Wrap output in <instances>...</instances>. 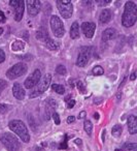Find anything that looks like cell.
<instances>
[{"instance_id":"obj_1","label":"cell","mask_w":137,"mask_h":151,"mask_svg":"<svg viewBox=\"0 0 137 151\" xmlns=\"http://www.w3.org/2000/svg\"><path fill=\"white\" fill-rule=\"evenodd\" d=\"M137 20V6L133 1H128L125 4V11L122 17V24L124 27H131Z\"/></svg>"},{"instance_id":"obj_2","label":"cell","mask_w":137,"mask_h":151,"mask_svg":"<svg viewBox=\"0 0 137 151\" xmlns=\"http://www.w3.org/2000/svg\"><path fill=\"white\" fill-rule=\"evenodd\" d=\"M9 126L17 136H19L21 138V140L23 142L28 143L30 141L29 132H28L25 123L22 120H11V121H9Z\"/></svg>"},{"instance_id":"obj_3","label":"cell","mask_w":137,"mask_h":151,"mask_svg":"<svg viewBox=\"0 0 137 151\" xmlns=\"http://www.w3.org/2000/svg\"><path fill=\"white\" fill-rule=\"evenodd\" d=\"M51 81H52V75L46 73L44 78L39 81V83L36 85L35 88L32 90V92L30 93V97L34 99V97L38 96V95H41L44 92H46V91L48 90L49 86H50Z\"/></svg>"},{"instance_id":"obj_4","label":"cell","mask_w":137,"mask_h":151,"mask_svg":"<svg viewBox=\"0 0 137 151\" xmlns=\"http://www.w3.org/2000/svg\"><path fill=\"white\" fill-rule=\"evenodd\" d=\"M1 142L4 145V147L9 151H19L20 142L16 136L9 132H5L1 137Z\"/></svg>"},{"instance_id":"obj_5","label":"cell","mask_w":137,"mask_h":151,"mask_svg":"<svg viewBox=\"0 0 137 151\" xmlns=\"http://www.w3.org/2000/svg\"><path fill=\"white\" fill-rule=\"evenodd\" d=\"M27 69H28V66L26 63L19 62L14 65V66H11V68L6 71V77L9 80H15V79L19 78L21 76L25 75V73H27Z\"/></svg>"},{"instance_id":"obj_6","label":"cell","mask_w":137,"mask_h":151,"mask_svg":"<svg viewBox=\"0 0 137 151\" xmlns=\"http://www.w3.org/2000/svg\"><path fill=\"white\" fill-rule=\"evenodd\" d=\"M57 7L60 15L65 19H69L73 14V5L69 0H58L56 1Z\"/></svg>"},{"instance_id":"obj_7","label":"cell","mask_w":137,"mask_h":151,"mask_svg":"<svg viewBox=\"0 0 137 151\" xmlns=\"http://www.w3.org/2000/svg\"><path fill=\"white\" fill-rule=\"evenodd\" d=\"M51 24V29H52L53 33L56 37H62L65 33L64 25H63V22L61 21V19L57 16H52L50 20Z\"/></svg>"},{"instance_id":"obj_8","label":"cell","mask_w":137,"mask_h":151,"mask_svg":"<svg viewBox=\"0 0 137 151\" xmlns=\"http://www.w3.org/2000/svg\"><path fill=\"white\" fill-rule=\"evenodd\" d=\"M9 4L15 12V20L20 22L24 15V1L23 0H11Z\"/></svg>"},{"instance_id":"obj_9","label":"cell","mask_w":137,"mask_h":151,"mask_svg":"<svg viewBox=\"0 0 137 151\" xmlns=\"http://www.w3.org/2000/svg\"><path fill=\"white\" fill-rule=\"evenodd\" d=\"M90 57H91V49L90 47H83L79 51L78 57L76 60V65L78 67H83L89 61Z\"/></svg>"},{"instance_id":"obj_10","label":"cell","mask_w":137,"mask_h":151,"mask_svg":"<svg viewBox=\"0 0 137 151\" xmlns=\"http://www.w3.org/2000/svg\"><path fill=\"white\" fill-rule=\"evenodd\" d=\"M40 78H41V73H40V70L39 69H35V70L25 80L24 85H25V87L27 89H31L32 87H35L36 85L39 83Z\"/></svg>"},{"instance_id":"obj_11","label":"cell","mask_w":137,"mask_h":151,"mask_svg":"<svg viewBox=\"0 0 137 151\" xmlns=\"http://www.w3.org/2000/svg\"><path fill=\"white\" fill-rule=\"evenodd\" d=\"M27 9L30 16H36L41 9V2L37 0H27Z\"/></svg>"},{"instance_id":"obj_12","label":"cell","mask_w":137,"mask_h":151,"mask_svg":"<svg viewBox=\"0 0 137 151\" xmlns=\"http://www.w3.org/2000/svg\"><path fill=\"white\" fill-rule=\"evenodd\" d=\"M96 29V25L93 22H85L81 24V30L87 38H92L94 36Z\"/></svg>"},{"instance_id":"obj_13","label":"cell","mask_w":137,"mask_h":151,"mask_svg":"<svg viewBox=\"0 0 137 151\" xmlns=\"http://www.w3.org/2000/svg\"><path fill=\"white\" fill-rule=\"evenodd\" d=\"M13 93H14V96L17 99H19V101H22V99H24V97H25V90H24V88L22 87V85L18 82L14 84Z\"/></svg>"},{"instance_id":"obj_14","label":"cell","mask_w":137,"mask_h":151,"mask_svg":"<svg viewBox=\"0 0 137 151\" xmlns=\"http://www.w3.org/2000/svg\"><path fill=\"white\" fill-rule=\"evenodd\" d=\"M128 129L131 134H137V116L131 115L128 118Z\"/></svg>"},{"instance_id":"obj_15","label":"cell","mask_w":137,"mask_h":151,"mask_svg":"<svg viewBox=\"0 0 137 151\" xmlns=\"http://www.w3.org/2000/svg\"><path fill=\"white\" fill-rule=\"evenodd\" d=\"M116 35V31L113 28H107L102 32V40L103 42H107V40H113Z\"/></svg>"},{"instance_id":"obj_16","label":"cell","mask_w":137,"mask_h":151,"mask_svg":"<svg viewBox=\"0 0 137 151\" xmlns=\"http://www.w3.org/2000/svg\"><path fill=\"white\" fill-rule=\"evenodd\" d=\"M111 12L109 9H103L100 14V17H99V21L101 22L102 24H106L111 20Z\"/></svg>"},{"instance_id":"obj_17","label":"cell","mask_w":137,"mask_h":151,"mask_svg":"<svg viewBox=\"0 0 137 151\" xmlns=\"http://www.w3.org/2000/svg\"><path fill=\"white\" fill-rule=\"evenodd\" d=\"M36 38L39 40H44V42H46V40H49V38H50V35H49L48 30H46L44 27H40L39 29L37 30V32H36Z\"/></svg>"},{"instance_id":"obj_18","label":"cell","mask_w":137,"mask_h":151,"mask_svg":"<svg viewBox=\"0 0 137 151\" xmlns=\"http://www.w3.org/2000/svg\"><path fill=\"white\" fill-rule=\"evenodd\" d=\"M70 36L72 40H77L79 37V26L77 22H74V23L71 25L70 28Z\"/></svg>"},{"instance_id":"obj_19","label":"cell","mask_w":137,"mask_h":151,"mask_svg":"<svg viewBox=\"0 0 137 151\" xmlns=\"http://www.w3.org/2000/svg\"><path fill=\"white\" fill-rule=\"evenodd\" d=\"M57 107V104L54 99H49L48 101V106H46V118H50L51 113L54 112L55 113V108Z\"/></svg>"},{"instance_id":"obj_20","label":"cell","mask_w":137,"mask_h":151,"mask_svg":"<svg viewBox=\"0 0 137 151\" xmlns=\"http://www.w3.org/2000/svg\"><path fill=\"white\" fill-rule=\"evenodd\" d=\"M24 48H25V45H24V42H21V40H16V42H14L13 45H11V50H13L14 52L22 51V50H24Z\"/></svg>"},{"instance_id":"obj_21","label":"cell","mask_w":137,"mask_h":151,"mask_svg":"<svg viewBox=\"0 0 137 151\" xmlns=\"http://www.w3.org/2000/svg\"><path fill=\"white\" fill-rule=\"evenodd\" d=\"M46 48L48 49H50V50H53V51H55V50H58V48H59V45L58 44H56V42H54V40H52V38H49V40H46Z\"/></svg>"},{"instance_id":"obj_22","label":"cell","mask_w":137,"mask_h":151,"mask_svg":"<svg viewBox=\"0 0 137 151\" xmlns=\"http://www.w3.org/2000/svg\"><path fill=\"white\" fill-rule=\"evenodd\" d=\"M83 127H85L86 132H87L89 136H91L92 132H93V124H92V122L89 121V120H85V122H83Z\"/></svg>"},{"instance_id":"obj_23","label":"cell","mask_w":137,"mask_h":151,"mask_svg":"<svg viewBox=\"0 0 137 151\" xmlns=\"http://www.w3.org/2000/svg\"><path fill=\"white\" fill-rule=\"evenodd\" d=\"M123 132V128L121 125H118V124H116V125H114L113 127H112V130H111V134L113 137H116V138H118V137L121 136V134H122Z\"/></svg>"},{"instance_id":"obj_24","label":"cell","mask_w":137,"mask_h":151,"mask_svg":"<svg viewBox=\"0 0 137 151\" xmlns=\"http://www.w3.org/2000/svg\"><path fill=\"white\" fill-rule=\"evenodd\" d=\"M52 88L55 92L59 93V94H64L65 93V87L62 86V85H60V84H54L52 86Z\"/></svg>"},{"instance_id":"obj_25","label":"cell","mask_w":137,"mask_h":151,"mask_svg":"<svg viewBox=\"0 0 137 151\" xmlns=\"http://www.w3.org/2000/svg\"><path fill=\"white\" fill-rule=\"evenodd\" d=\"M92 73H93V75L94 76H101V75H103L104 73V70H103V68H102L101 66H95L93 68V70H92Z\"/></svg>"},{"instance_id":"obj_26","label":"cell","mask_w":137,"mask_h":151,"mask_svg":"<svg viewBox=\"0 0 137 151\" xmlns=\"http://www.w3.org/2000/svg\"><path fill=\"white\" fill-rule=\"evenodd\" d=\"M56 73H59V75L61 76H64L66 75V67L64 66V65H58V66L56 67Z\"/></svg>"},{"instance_id":"obj_27","label":"cell","mask_w":137,"mask_h":151,"mask_svg":"<svg viewBox=\"0 0 137 151\" xmlns=\"http://www.w3.org/2000/svg\"><path fill=\"white\" fill-rule=\"evenodd\" d=\"M137 148V143H128L124 145V150H135Z\"/></svg>"},{"instance_id":"obj_28","label":"cell","mask_w":137,"mask_h":151,"mask_svg":"<svg viewBox=\"0 0 137 151\" xmlns=\"http://www.w3.org/2000/svg\"><path fill=\"white\" fill-rule=\"evenodd\" d=\"M96 2L99 6H104V5H107L111 2V0H96Z\"/></svg>"},{"instance_id":"obj_29","label":"cell","mask_w":137,"mask_h":151,"mask_svg":"<svg viewBox=\"0 0 137 151\" xmlns=\"http://www.w3.org/2000/svg\"><path fill=\"white\" fill-rule=\"evenodd\" d=\"M7 87V82L5 80H0V94Z\"/></svg>"},{"instance_id":"obj_30","label":"cell","mask_w":137,"mask_h":151,"mask_svg":"<svg viewBox=\"0 0 137 151\" xmlns=\"http://www.w3.org/2000/svg\"><path fill=\"white\" fill-rule=\"evenodd\" d=\"M53 118H54V121H55V123L57 124V125H59V124L61 123V121H60V116H59V114L58 113H53Z\"/></svg>"},{"instance_id":"obj_31","label":"cell","mask_w":137,"mask_h":151,"mask_svg":"<svg viewBox=\"0 0 137 151\" xmlns=\"http://www.w3.org/2000/svg\"><path fill=\"white\" fill-rule=\"evenodd\" d=\"M7 110H9V106L5 104H0V113L4 114L5 112H7Z\"/></svg>"},{"instance_id":"obj_32","label":"cell","mask_w":137,"mask_h":151,"mask_svg":"<svg viewBox=\"0 0 137 151\" xmlns=\"http://www.w3.org/2000/svg\"><path fill=\"white\" fill-rule=\"evenodd\" d=\"M76 85H77V87H78V90L81 91V92L86 93V88H85V86H83V84L81 82V81H78V82L76 83Z\"/></svg>"},{"instance_id":"obj_33","label":"cell","mask_w":137,"mask_h":151,"mask_svg":"<svg viewBox=\"0 0 137 151\" xmlns=\"http://www.w3.org/2000/svg\"><path fill=\"white\" fill-rule=\"evenodd\" d=\"M4 60H5V53L4 51L0 49V63L4 62Z\"/></svg>"},{"instance_id":"obj_34","label":"cell","mask_w":137,"mask_h":151,"mask_svg":"<svg viewBox=\"0 0 137 151\" xmlns=\"http://www.w3.org/2000/svg\"><path fill=\"white\" fill-rule=\"evenodd\" d=\"M5 21H6V17H5V15L3 14V12L0 9V23H4Z\"/></svg>"},{"instance_id":"obj_35","label":"cell","mask_w":137,"mask_h":151,"mask_svg":"<svg viewBox=\"0 0 137 151\" xmlns=\"http://www.w3.org/2000/svg\"><path fill=\"white\" fill-rule=\"evenodd\" d=\"M74 105H75V101L74 99H71V101H68V106L67 107H68V109H71V108L74 107Z\"/></svg>"},{"instance_id":"obj_36","label":"cell","mask_w":137,"mask_h":151,"mask_svg":"<svg viewBox=\"0 0 137 151\" xmlns=\"http://www.w3.org/2000/svg\"><path fill=\"white\" fill-rule=\"evenodd\" d=\"M74 120H75L74 116H69V117L67 118V122H68V123H72V122H74Z\"/></svg>"},{"instance_id":"obj_37","label":"cell","mask_w":137,"mask_h":151,"mask_svg":"<svg viewBox=\"0 0 137 151\" xmlns=\"http://www.w3.org/2000/svg\"><path fill=\"white\" fill-rule=\"evenodd\" d=\"M102 101H103V99H102L101 97H99V99H98V97H96V99H94V103H95L96 105H99L100 103H102Z\"/></svg>"},{"instance_id":"obj_38","label":"cell","mask_w":137,"mask_h":151,"mask_svg":"<svg viewBox=\"0 0 137 151\" xmlns=\"http://www.w3.org/2000/svg\"><path fill=\"white\" fill-rule=\"evenodd\" d=\"M60 148H67V138L65 139V141L64 142L62 143V144H61V146H60Z\"/></svg>"},{"instance_id":"obj_39","label":"cell","mask_w":137,"mask_h":151,"mask_svg":"<svg viewBox=\"0 0 137 151\" xmlns=\"http://www.w3.org/2000/svg\"><path fill=\"white\" fill-rule=\"evenodd\" d=\"M85 117H86V112H85V111L81 112V113H79V115H78V118H79V119H81V118H85Z\"/></svg>"},{"instance_id":"obj_40","label":"cell","mask_w":137,"mask_h":151,"mask_svg":"<svg viewBox=\"0 0 137 151\" xmlns=\"http://www.w3.org/2000/svg\"><path fill=\"white\" fill-rule=\"evenodd\" d=\"M130 79H131V80H132V81H134L135 79H136V73H133L132 75L130 76Z\"/></svg>"},{"instance_id":"obj_41","label":"cell","mask_w":137,"mask_h":151,"mask_svg":"<svg viewBox=\"0 0 137 151\" xmlns=\"http://www.w3.org/2000/svg\"><path fill=\"white\" fill-rule=\"evenodd\" d=\"M94 117H95V119H99V114L95 113V114H94Z\"/></svg>"},{"instance_id":"obj_42","label":"cell","mask_w":137,"mask_h":151,"mask_svg":"<svg viewBox=\"0 0 137 151\" xmlns=\"http://www.w3.org/2000/svg\"><path fill=\"white\" fill-rule=\"evenodd\" d=\"M74 143H76V144H81V140H78V139H77V140L74 141Z\"/></svg>"},{"instance_id":"obj_43","label":"cell","mask_w":137,"mask_h":151,"mask_svg":"<svg viewBox=\"0 0 137 151\" xmlns=\"http://www.w3.org/2000/svg\"><path fill=\"white\" fill-rule=\"evenodd\" d=\"M25 40H29V37H28V33H27V31H25Z\"/></svg>"},{"instance_id":"obj_44","label":"cell","mask_w":137,"mask_h":151,"mask_svg":"<svg viewBox=\"0 0 137 151\" xmlns=\"http://www.w3.org/2000/svg\"><path fill=\"white\" fill-rule=\"evenodd\" d=\"M3 33V28H0V35Z\"/></svg>"},{"instance_id":"obj_45","label":"cell","mask_w":137,"mask_h":151,"mask_svg":"<svg viewBox=\"0 0 137 151\" xmlns=\"http://www.w3.org/2000/svg\"><path fill=\"white\" fill-rule=\"evenodd\" d=\"M116 151H123V150H121V149H116Z\"/></svg>"},{"instance_id":"obj_46","label":"cell","mask_w":137,"mask_h":151,"mask_svg":"<svg viewBox=\"0 0 137 151\" xmlns=\"http://www.w3.org/2000/svg\"><path fill=\"white\" fill-rule=\"evenodd\" d=\"M133 151H137V149H135V150H133Z\"/></svg>"}]
</instances>
